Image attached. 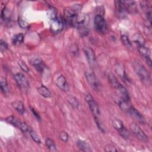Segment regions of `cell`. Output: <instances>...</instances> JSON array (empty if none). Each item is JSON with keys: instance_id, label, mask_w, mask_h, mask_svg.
<instances>
[{"instance_id": "cell-1", "label": "cell", "mask_w": 152, "mask_h": 152, "mask_svg": "<svg viewBox=\"0 0 152 152\" xmlns=\"http://www.w3.org/2000/svg\"><path fill=\"white\" fill-rule=\"evenodd\" d=\"M81 8L80 4H74L66 8L64 11V21L70 26H74V23L77 15Z\"/></svg>"}, {"instance_id": "cell-2", "label": "cell", "mask_w": 152, "mask_h": 152, "mask_svg": "<svg viewBox=\"0 0 152 152\" xmlns=\"http://www.w3.org/2000/svg\"><path fill=\"white\" fill-rule=\"evenodd\" d=\"M133 67L140 80L144 84H150L151 83L150 75L144 66L139 61H135L133 62Z\"/></svg>"}, {"instance_id": "cell-3", "label": "cell", "mask_w": 152, "mask_h": 152, "mask_svg": "<svg viewBox=\"0 0 152 152\" xmlns=\"http://www.w3.org/2000/svg\"><path fill=\"white\" fill-rule=\"evenodd\" d=\"M112 125L122 137L125 139L129 137L130 134L129 131L125 128L123 122L121 120L118 119H114L112 121Z\"/></svg>"}, {"instance_id": "cell-4", "label": "cell", "mask_w": 152, "mask_h": 152, "mask_svg": "<svg viewBox=\"0 0 152 152\" xmlns=\"http://www.w3.org/2000/svg\"><path fill=\"white\" fill-rule=\"evenodd\" d=\"M129 128L132 132L138 139L144 142L148 141V137L144 131H142L138 124L135 122H132L129 125Z\"/></svg>"}, {"instance_id": "cell-5", "label": "cell", "mask_w": 152, "mask_h": 152, "mask_svg": "<svg viewBox=\"0 0 152 152\" xmlns=\"http://www.w3.org/2000/svg\"><path fill=\"white\" fill-rule=\"evenodd\" d=\"M94 25L96 30L99 33H105L107 30V24L103 17L100 14H97L94 17Z\"/></svg>"}, {"instance_id": "cell-6", "label": "cell", "mask_w": 152, "mask_h": 152, "mask_svg": "<svg viewBox=\"0 0 152 152\" xmlns=\"http://www.w3.org/2000/svg\"><path fill=\"white\" fill-rule=\"evenodd\" d=\"M50 21V28L52 33L56 34L59 33L62 30L64 26V20L61 19V18L56 17Z\"/></svg>"}, {"instance_id": "cell-7", "label": "cell", "mask_w": 152, "mask_h": 152, "mask_svg": "<svg viewBox=\"0 0 152 152\" xmlns=\"http://www.w3.org/2000/svg\"><path fill=\"white\" fill-rule=\"evenodd\" d=\"M88 23V16L87 14L79 13L75 20L74 26L78 29L82 27H87V25Z\"/></svg>"}, {"instance_id": "cell-8", "label": "cell", "mask_w": 152, "mask_h": 152, "mask_svg": "<svg viewBox=\"0 0 152 152\" xmlns=\"http://www.w3.org/2000/svg\"><path fill=\"white\" fill-rule=\"evenodd\" d=\"M86 100L87 102L91 111L95 115V116H99L100 113V111L97 103L94 101L92 96L89 94H87L86 96Z\"/></svg>"}, {"instance_id": "cell-9", "label": "cell", "mask_w": 152, "mask_h": 152, "mask_svg": "<svg viewBox=\"0 0 152 152\" xmlns=\"http://www.w3.org/2000/svg\"><path fill=\"white\" fill-rule=\"evenodd\" d=\"M14 78L18 86L22 90H26L28 87L29 84L25 76L20 72H18L14 75Z\"/></svg>"}, {"instance_id": "cell-10", "label": "cell", "mask_w": 152, "mask_h": 152, "mask_svg": "<svg viewBox=\"0 0 152 152\" xmlns=\"http://www.w3.org/2000/svg\"><path fill=\"white\" fill-rule=\"evenodd\" d=\"M30 62L39 72H43L44 69L46 68L44 62L39 56L32 57L30 59Z\"/></svg>"}, {"instance_id": "cell-11", "label": "cell", "mask_w": 152, "mask_h": 152, "mask_svg": "<svg viewBox=\"0 0 152 152\" xmlns=\"http://www.w3.org/2000/svg\"><path fill=\"white\" fill-rule=\"evenodd\" d=\"M138 51L140 53V55L143 56L146 61V62L147 63V64L148 65V66L150 67H151L152 66V62H151V53H150V50L148 48H146L144 45V46H138Z\"/></svg>"}, {"instance_id": "cell-12", "label": "cell", "mask_w": 152, "mask_h": 152, "mask_svg": "<svg viewBox=\"0 0 152 152\" xmlns=\"http://www.w3.org/2000/svg\"><path fill=\"white\" fill-rule=\"evenodd\" d=\"M55 84L61 90L64 91H67L69 90V84L66 78L63 75H59L55 80Z\"/></svg>"}, {"instance_id": "cell-13", "label": "cell", "mask_w": 152, "mask_h": 152, "mask_svg": "<svg viewBox=\"0 0 152 152\" xmlns=\"http://www.w3.org/2000/svg\"><path fill=\"white\" fill-rule=\"evenodd\" d=\"M126 112H128L131 116L134 117L138 122L141 124H144L145 122V119L143 116L132 106H130Z\"/></svg>"}, {"instance_id": "cell-14", "label": "cell", "mask_w": 152, "mask_h": 152, "mask_svg": "<svg viewBox=\"0 0 152 152\" xmlns=\"http://www.w3.org/2000/svg\"><path fill=\"white\" fill-rule=\"evenodd\" d=\"M85 75L90 86L94 90H97L99 87V84L95 75L92 72H86L85 73Z\"/></svg>"}, {"instance_id": "cell-15", "label": "cell", "mask_w": 152, "mask_h": 152, "mask_svg": "<svg viewBox=\"0 0 152 152\" xmlns=\"http://www.w3.org/2000/svg\"><path fill=\"white\" fill-rule=\"evenodd\" d=\"M84 52L88 64L93 66L96 61V56L94 50L90 47H85L84 48Z\"/></svg>"}, {"instance_id": "cell-16", "label": "cell", "mask_w": 152, "mask_h": 152, "mask_svg": "<svg viewBox=\"0 0 152 152\" xmlns=\"http://www.w3.org/2000/svg\"><path fill=\"white\" fill-rule=\"evenodd\" d=\"M115 3L118 13L120 15H124L126 12H127L125 7V1H115Z\"/></svg>"}, {"instance_id": "cell-17", "label": "cell", "mask_w": 152, "mask_h": 152, "mask_svg": "<svg viewBox=\"0 0 152 152\" xmlns=\"http://www.w3.org/2000/svg\"><path fill=\"white\" fill-rule=\"evenodd\" d=\"M119 94H120V96L122 99V100L126 101V102H129L130 97L129 95V93L128 92L127 90L125 87H124L122 84L117 88Z\"/></svg>"}, {"instance_id": "cell-18", "label": "cell", "mask_w": 152, "mask_h": 152, "mask_svg": "<svg viewBox=\"0 0 152 152\" xmlns=\"http://www.w3.org/2000/svg\"><path fill=\"white\" fill-rule=\"evenodd\" d=\"M12 106L21 115L24 114L25 112V107L22 102L20 100H15L12 102Z\"/></svg>"}, {"instance_id": "cell-19", "label": "cell", "mask_w": 152, "mask_h": 152, "mask_svg": "<svg viewBox=\"0 0 152 152\" xmlns=\"http://www.w3.org/2000/svg\"><path fill=\"white\" fill-rule=\"evenodd\" d=\"M37 92L43 97L46 98H49L52 96L51 92L49 90L43 85L40 86L39 87L37 88Z\"/></svg>"}, {"instance_id": "cell-20", "label": "cell", "mask_w": 152, "mask_h": 152, "mask_svg": "<svg viewBox=\"0 0 152 152\" xmlns=\"http://www.w3.org/2000/svg\"><path fill=\"white\" fill-rule=\"evenodd\" d=\"M133 42L138 46H144L145 44V39L144 37L139 33H135L132 36Z\"/></svg>"}, {"instance_id": "cell-21", "label": "cell", "mask_w": 152, "mask_h": 152, "mask_svg": "<svg viewBox=\"0 0 152 152\" xmlns=\"http://www.w3.org/2000/svg\"><path fill=\"white\" fill-rule=\"evenodd\" d=\"M125 7L126 11L131 13H134L136 11V4L134 1H125Z\"/></svg>"}, {"instance_id": "cell-22", "label": "cell", "mask_w": 152, "mask_h": 152, "mask_svg": "<svg viewBox=\"0 0 152 152\" xmlns=\"http://www.w3.org/2000/svg\"><path fill=\"white\" fill-rule=\"evenodd\" d=\"M116 72L120 76V77L123 80H126L127 79L124 67L121 65V64H118L116 65V68H115Z\"/></svg>"}, {"instance_id": "cell-23", "label": "cell", "mask_w": 152, "mask_h": 152, "mask_svg": "<svg viewBox=\"0 0 152 152\" xmlns=\"http://www.w3.org/2000/svg\"><path fill=\"white\" fill-rule=\"evenodd\" d=\"M108 79L110 85L116 89H117L121 85V83L118 81V79L112 74H109Z\"/></svg>"}, {"instance_id": "cell-24", "label": "cell", "mask_w": 152, "mask_h": 152, "mask_svg": "<svg viewBox=\"0 0 152 152\" xmlns=\"http://www.w3.org/2000/svg\"><path fill=\"white\" fill-rule=\"evenodd\" d=\"M77 145L78 148L83 151H91L89 145L85 141L79 140L77 141Z\"/></svg>"}, {"instance_id": "cell-25", "label": "cell", "mask_w": 152, "mask_h": 152, "mask_svg": "<svg viewBox=\"0 0 152 152\" xmlns=\"http://www.w3.org/2000/svg\"><path fill=\"white\" fill-rule=\"evenodd\" d=\"M24 41V35L22 33H18L14 36L12 39V42L15 45L21 44Z\"/></svg>"}, {"instance_id": "cell-26", "label": "cell", "mask_w": 152, "mask_h": 152, "mask_svg": "<svg viewBox=\"0 0 152 152\" xmlns=\"http://www.w3.org/2000/svg\"><path fill=\"white\" fill-rule=\"evenodd\" d=\"M5 121L8 122V124L18 128L19 126V124L20 123V121L17 119L15 116H10L5 118Z\"/></svg>"}, {"instance_id": "cell-27", "label": "cell", "mask_w": 152, "mask_h": 152, "mask_svg": "<svg viewBox=\"0 0 152 152\" xmlns=\"http://www.w3.org/2000/svg\"><path fill=\"white\" fill-rule=\"evenodd\" d=\"M11 17V14L10 11L5 7H4L1 11V18L4 21H7L10 20Z\"/></svg>"}, {"instance_id": "cell-28", "label": "cell", "mask_w": 152, "mask_h": 152, "mask_svg": "<svg viewBox=\"0 0 152 152\" xmlns=\"http://www.w3.org/2000/svg\"><path fill=\"white\" fill-rule=\"evenodd\" d=\"M1 89L4 93H7L8 91L7 80L6 78L2 76L1 77Z\"/></svg>"}, {"instance_id": "cell-29", "label": "cell", "mask_w": 152, "mask_h": 152, "mask_svg": "<svg viewBox=\"0 0 152 152\" xmlns=\"http://www.w3.org/2000/svg\"><path fill=\"white\" fill-rule=\"evenodd\" d=\"M45 144L46 147L51 151H56V145L53 140L50 138H47L45 140Z\"/></svg>"}, {"instance_id": "cell-30", "label": "cell", "mask_w": 152, "mask_h": 152, "mask_svg": "<svg viewBox=\"0 0 152 152\" xmlns=\"http://www.w3.org/2000/svg\"><path fill=\"white\" fill-rule=\"evenodd\" d=\"M67 101L68 103L74 107L77 108L79 105V103L78 100L72 96H68L67 97Z\"/></svg>"}, {"instance_id": "cell-31", "label": "cell", "mask_w": 152, "mask_h": 152, "mask_svg": "<svg viewBox=\"0 0 152 152\" xmlns=\"http://www.w3.org/2000/svg\"><path fill=\"white\" fill-rule=\"evenodd\" d=\"M48 16L50 19V20L55 18L57 17V11L53 7L49 8L48 11Z\"/></svg>"}, {"instance_id": "cell-32", "label": "cell", "mask_w": 152, "mask_h": 152, "mask_svg": "<svg viewBox=\"0 0 152 152\" xmlns=\"http://www.w3.org/2000/svg\"><path fill=\"white\" fill-rule=\"evenodd\" d=\"M18 24L19 26L23 29H27L29 27V24L20 17L18 18Z\"/></svg>"}, {"instance_id": "cell-33", "label": "cell", "mask_w": 152, "mask_h": 152, "mask_svg": "<svg viewBox=\"0 0 152 152\" xmlns=\"http://www.w3.org/2000/svg\"><path fill=\"white\" fill-rule=\"evenodd\" d=\"M18 128L20 129L23 132H29V131L31 129L30 126L27 124H26V123H25L24 122H21V121L20 122Z\"/></svg>"}, {"instance_id": "cell-34", "label": "cell", "mask_w": 152, "mask_h": 152, "mask_svg": "<svg viewBox=\"0 0 152 152\" xmlns=\"http://www.w3.org/2000/svg\"><path fill=\"white\" fill-rule=\"evenodd\" d=\"M121 40H122V43L124 44L125 46H126L127 48H131L132 47V45H131V43L128 38V37L125 35V34H122L121 36Z\"/></svg>"}, {"instance_id": "cell-35", "label": "cell", "mask_w": 152, "mask_h": 152, "mask_svg": "<svg viewBox=\"0 0 152 152\" xmlns=\"http://www.w3.org/2000/svg\"><path fill=\"white\" fill-rule=\"evenodd\" d=\"M29 134L31 136V137L32 138V139L36 142V143H39L40 144L41 142V140L40 138L39 137V136L36 133V132H34L33 130H32L31 129L29 131Z\"/></svg>"}, {"instance_id": "cell-36", "label": "cell", "mask_w": 152, "mask_h": 152, "mask_svg": "<svg viewBox=\"0 0 152 152\" xmlns=\"http://www.w3.org/2000/svg\"><path fill=\"white\" fill-rule=\"evenodd\" d=\"M59 137L60 140L62 141H63L64 142H66L68 141V138H69L68 133L66 131H62L60 132Z\"/></svg>"}, {"instance_id": "cell-37", "label": "cell", "mask_w": 152, "mask_h": 152, "mask_svg": "<svg viewBox=\"0 0 152 152\" xmlns=\"http://www.w3.org/2000/svg\"><path fill=\"white\" fill-rule=\"evenodd\" d=\"M18 64L20 66V67L21 68V69L25 72H28L29 71V69L28 68V66H27V65L26 64V63L21 60H19L18 61Z\"/></svg>"}, {"instance_id": "cell-38", "label": "cell", "mask_w": 152, "mask_h": 152, "mask_svg": "<svg viewBox=\"0 0 152 152\" xmlns=\"http://www.w3.org/2000/svg\"><path fill=\"white\" fill-rule=\"evenodd\" d=\"M0 48H1V51L2 52H5L8 49V44L6 42L4 41L2 39H1L0 40Z\"/></svg>"}, {"instance_id": "cell-39", "label": "cell", "mask_w": 152, "mask_h": 152, "mask_svg": "<svg viewBox=\"0 0 152 152\" xmlns=\"http://www.w3.org/2000/svg\"><path fill=\"white\" fill-rule=\"evenodd\" d=\"M94 119H95V122H96V125H97V127L99 128V129L102 132H105L104 128H103V126L102 123L100 122V121L98 119V118H97V116H95Z\"/></svg>"}, {"instance_id": "cell-40", "label": "cell", "mask_w": 152, "mask_h": 152, "mask_svg": "<svg viewBox=\"0 0 152 152\" xmlns=\"http://www.w3.org/2000/svg\"><path fill=\"white\" fill-rule=\"evenodd\" d=\"M104 150L106 151H118V150L116 148V147H115L113 145H112L110 144L107 145L104 147Z\"/></svg>"}, {"instance_id": "cell-41", "label": "cell", "mask_w": 152, "mask_h": 152, "mask_svg": "<svg viewBox=\"0 0 152 152\" xmlns=\"http://www.w3.org/2000/svg\"><path fill=\"white\" fill-rule=\"evenodd\" d=\"M30 110L32 112V113L33 114V115L35 116V118L39 120V121H40V115H39V113L34 110V109L33 107H32L31 106H30Z\"/></svg>"}]
</instances>
